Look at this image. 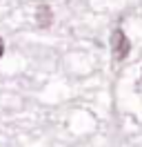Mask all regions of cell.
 <instances>
[{
    "label": "cell",
    "instance_id": "6da1fadb",
    "mask_svg": "<svg viewBox=\"0 0 142 147\" xmlns=\"http://www.w3.org/2000/svg\"><path fill=\"white\" fill-rule=\"evenodd\" d=\"M109 45H111V56H113V60H124L129 51H131V40L127 38L122 29H113L111 31V40H109Z\"/></svg>",
    "mask_w": 142,
    "mask_h": 147
},
{
    "label": "cell",
    "instance_id": "3957f363",
    "mask_svg": "<svg viewBox=\"0 0 142 147\" xmlns=\"http://www.w3.org/2000/svg\"><path fill=\"white\" fill-rule=\"evenodd\" d=\"M2 54H5V42H2V38H0V58H2Z\"/></svg>",
    "mask_w": 142,
    "mask_h": 147
},
{
    "label": "cell",
    "instance_id": "7a4b0ae2",
    "mask_svg": "<svg viewBox=\"0 0 142 147\" xmlns=\"http://www.w3.org/2000/svg\"><path fill=\"white\" fill-rule=\"evenodd\" d=\"M36 22H38V27H49L53 22V11L49 5H38L36 7Z\"/></svg>",
    "mask_w": 142,
    "mask_h": 147
}]
</instances>
